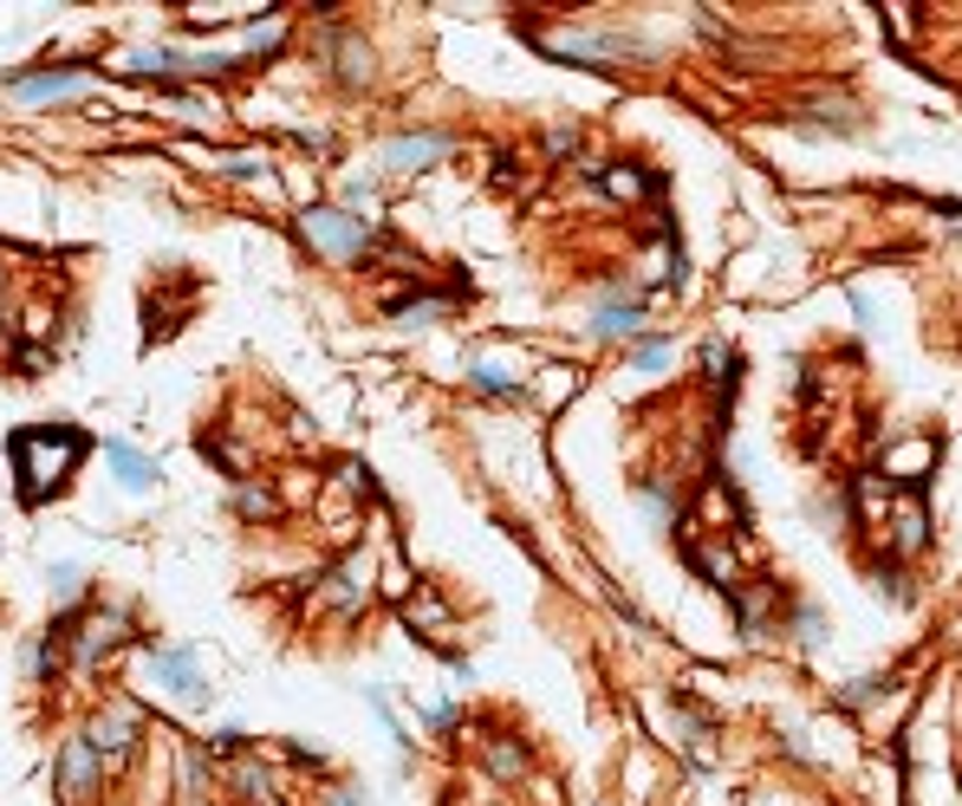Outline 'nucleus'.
<instances>
[{"label":"nucleus","instance_id":"f257e3e1","mask_svg":"<svg viewBox=\"0 0 962 806\" xmlns=\"http://www.w3.org/2000/svg\"><path fill=\"white\" fill-rule=\"evenodd\" d=\"M78 462H85V436H78V430H39V423H33V430L13 436V475H20V495H26V501L65 488Z\"/></svg>","mask_w":962,"mask_h":806},{"label":"nucleus","instance_id":"f03ea898","mask_svg":"<svg viewBox=\"0 0 962 806\" xmlns=\"http://www.w3.org/2000/svg\"><path fill=\"white\" fill-rule=\"evenodd\" d=\"M299 241L312 247V254H325V260H364L377 241H371V221H358V215H345V208H319V202H306L299 208Z\"/></svg>","mask_w":962,"mask_h":806},{"label":"nucleus","instance_id":"7ed1b4c3","mask_svg":"<svg viewBox=\"0 0 962 806\" xmlns=\"http://www.w3.org/2000/svg\"><path fill=\"white\" fill-rule=\"evenodd\" d=\"M137 735H143V722H137V709H130V703H111V709H98V716L85 722V742H91V755H98L104 768L130 762Z\"/></svg>","mask_w":962,"mask_h":806},{"label":"nucleus","instance_id":"20e7f679","mask_svg":"<svg viewBox=\"0 0 962 806\" xmlns=\"http://www.w3.org/2000/svg\"><path fill=\"white\" fill-rule=\"evenodd\" d=\"M98 794H104V762L91 755L85 735H72V742L59 749V801L65 806H91Z\"/></svg>","mask_w":962,"mask_h":806},{"label":"nucleus","instance_id":"39448f33","mask_svg":"<svg viewBox=\"0 0 962 806\" xmlns=\"http://www.w3.org/2000/svg\"><path fill=\"white\" fill-rule=\"evenodd\" d=\"M143 670H150V683H163L176 703H189V709H202L215 690L202 683V670H195V657L189 651H143Z\"/></svg>","mask_w":962,"mask_h":806},{"label":"nucleus","instance_id":"423d86ee","mask_svg":"<svg viewBox=\"0 0 962 806\" xmlns=\"http://www.w3.org/2000/svg\"><path fill=\"white\" fill-rule=\"evenodd\" d=\"M124 638H130V612H117V605H111V612H91V618L78 625V638H72V657H78L85 670H98Z\"/></svg>","mask_w":962,"mask_h":806},{"label":"nucleus","instance_id":"0eeeda50","mask_svg":"<svg viewBox=\"0 0 962 806\" xmlns=\"http://www.w3.org/2000/svg\"><path fill=\"white\" fill-rule=\"evenodd\" d=\"M371 586H377L371 560H364V553H351L338 573H325V605H332L338 618H358V612L371 605Z\"/></svg>","mask_w":962,"mask_h":806},{"label":"nucleus","instance_id":"6e6552de","mask_svg":"<svg viewBox=\"0 0 962 806\" xmlns=\"http://www.w3.org/2000/svg\"><path fill=\"white\" fill-rule=\"evenodd\" d=\"M182 156H189V163H202V169H215V176L260 182L267 195H280V182L267 176V156H254V150H202V143H182Z\"/></svg>","mask_w":962,"mask_h":806},{"label":"nucleus","instance_id":"1a4fd4ad","mask_svg":"<svg viewBox=\"0 0 962 806\" xmlns=\"http://www.w3.org/2000/svg\"><path fill=\"white\" fill-rule=\"evenodd\" d=\"M91 78L78 72V65H59V72H26V78H13V98L20 104H46V98H72V91H85Z\"/></svg>","mask_w":962,"mask_h":806},{"label":"nucleus","instance_id":"9d476101","mask_svg":"<svg viewBox=\"0 0 962 806\" xmlns=\"http://www.w3.org/2000/svg\"><path fill=\"white\" fill-rule=\"evenodd\" d=\"M156 111L176 117V124H189V130H215V124L228 117V104H221V98H202V91H163Z\"/></svg>","mask_w":962,"mask_h":806},{"label":"nucleus","instance_id":"9b49d317","mask_svg":"<svg viewBox=\"0 0 962 806\" xmlns=\"http://www.w3.org/2000/svg\"><path fill=\"white\" fill-rule=\"evenodd\" d=\"M442 150H449L442 130H416V137H397V143L384 150V169H423V163H436Z\"/></svg>","mask_w":962,"mask_h":806},{"label":"nucleus","instance_id":"f8f14e48","mask_svg":"<svg viewBox=\"0 0 962 806\" xmlns=\"http://www.w3.org/2000/svg\"><path fill=\"white\" fill-rule=\"evenodd\" d=\"M228 788H234V801H254V806L273 801V775H267V762H254V755H234Z\"/></svg>","mask_w":962,"mask_h":806},{"label":"nucleus","instance_id":"ddd939ff","mask_svg":"<svg viewBox=\"0 0 962 806\" xmlns=\"http://www.w3.org/2000/svg\"><path fill=\"white\" fill-rule=\"evenodd\" d=\"M482 762H488L495 781H521V775H527V749H521L514 735H488V742H482Z\"/></svg>","mask_w":962,"mask_h":806},{"label":"nucleus","instance_id":"4468645a","mask_svg":"<svg viewBox=\"0 0 962 806\" xmlns=\"http://www.w3.org/2000/svg\"><path fill=\"white\" fill-rule=\"evenodd\" d=\"M104 456H111V469L124 475V488H150V482H156V462H150V456H137V449H124V443H111Z\"/></svg>","mask_w":962,"mask_h":806},{"label":"nucleus","instance_id":"2eb2a0df","mask_svg":"<svg viewBox=\"0 0 962 806\" xmlns=\"http://www.w3.org/2000/svg\"><path fill=\"white\" fill-rule=\"evenodd\" d=\"M599 182H605V195H618V202H638V195H651V176H638V169H625V163H612V169H592Z\"/></svg>","mask_w":962,"mask_h":806},{"label":"nucleus","instance_id":"dca6fc26","mask_svg":"<svg viewBox=\"0 0 962 806\" xmlns=\"http://www.w3.org/2000/svg\"><path fill=\"white\" fill-rule=\"evenodd\" d=\"M234 508H241L247 521H273V514H280V495H273V488H254V482H241V488H234Z\"/></svg>","mask_w":962,"mask_h":806},{"label":"nucleus","instance_id":"f3484780","mask_svg":"<svg viewBox=\"0 0 962 806\" xmlns=\"http://www.w3.org/2000/svg\"><path fill=\"white\" fill-rule=\"evenodd\" d=\"M403 618H410V631H442V618H449V612H442L429 592H410V599H403Z\"/></svg>","mask_w":962,"mask_h":806},{"label":"nucleus","instance_id":"a211bd4d","mask_svg":"<svg viewBox=\"0 0 962 806\" xmlns=\"http://www.w3.org/2000/svg\"><path fill=\"white\" fill-rule=\"evenodd\" d=\"M338 72H345V85H364L371 78V46L364 39H345L338 46Z\"/></svg>","mask_w":962,"mask_h":806},{"label":"nucleus","instance_id":"6ab92c4d","mask_svg":"<svg viewBox=\"0 0 962 806\" xmlns=\"http://www.w3.org/2000/svg\"><path fill=\"white\" fill-rule=\"evenodd\" d=\"M638 332V306H599V338H631Z\"/></svg>","mask_w":962,"mask_h":806},{"label":"nucleus","instance_id":"aec40b11","mask_svg":"<svg viewBox=\"0 0 962 806\" xmlns=\"http://www.w3.org/2000/svg\"><path fill=\"white\" fill-rule=\"evenodd\" d=\"M312 501H319V482H312L306 469H293L286 488H280V508H312Z\"/></svg>","mask_w":962,"mask_h":806},{"label":"nucleus","instance_id":"412c9836","mask_svg":"<svg viewBox=\"0 0 962 806\" xmlns=\"http://www.w3.org/2000/svg\"><path fill=\"white\" fill-rule=\"evenodd\" d=\"M469 384H475V391L508 397V391H514V371H501V364H475V371H469Z\"/></svg>","mask_w":962,"mask_h":806},{"label":"nucleus","instance_id":"4be33fe9","mask_svg":"<svg viewBox=\"0 0 962 806\" xmlns=\"http://www.w3.org/2000/svg\"><path fill=\"white\" fill-rule=\"evenodd\" d=\"M377 579H384V592H390V599H410V592H416V579L403 573V560H397V553L384 560V573H377Z\"/></svg>","mask_w":962,"mask_h":806},{"label":"nucleus","instance_id":"5701e85b","mask_svg":"<svg viewBox=\"0 0 962 806\" xmlns=\"http://www.w3.org/2000/svg\"><path fill=\"white\" fill-rule=\"evenodd\" d=\"M449 299H416V306H397V325H423V319H442Z\"/></svg>","mask_w":962,"mask_h":806},{"label":"nucleus","instance_id":"b1692460","mask_svg":"<svg viewBox=\"0 0 962 806\" xmlns=\"http://www.w3.org/2000/svg\"><path fill=\"white\" fill-rule=\"evenodd\" d=\"M202 449H208L228 475H241V469H247V449H241V443H202Z\"/></svg>","mask_w":962,"mask_h":806},{"label":"nucleus","instance_id":"393cba45","mask_svg":"<svg viewBox=\"0 0 962 806\" xmlns=\"http://www.w3.org/2000/svg\"><path fill=\"white\" fill-rule=\"evenodd\" d=\"M52 599H78V566H52Z\"/></svg>","mask_w":962,"mask_h":806},{"label":"nucleus","instance_id":"a878e982","mask_svg":"<svg viewBox=\"0 0 962 806\" xmlns=\"http://www.w3.org/2000/svg\"><path fill=\"white\" fill-rule=\"evenodd\" d=\"M46 332H52V312H46V306H33V312H26V338H46Z\"/></svg>","mask_w":962,"mask_h":806},{"label":"nucleus","instance_id":"bb28decb","mask_svg":"<svg viewBox=\"0 0 962 806\" xmlns=\"http://www.w3.org/2000/svg\"><path fill=\"white\" fill-rule=\"evenodd\" d=\"M664 358H670V345H657V338H651V345H638V364H644V371H657Z\"/></svg>","mask_w":962,"mask_h":806},{"label":"nucleus","instance_id":"cd10ccee","mask_svg":"<svg viewBox=\"0 0 962 806\" xmlns=\"http://www.w3.org/2000/svg\"><path fill=\"white\" fill-rule=\"evenodd\" d=\"M319 806H364V801H358V788H325Z\"/></svg>","mask_w":962,"mask_h":806},{"label":"nucleus","instance_id":"c85d7f7f","mask_svg":"<svg viewBox=\"0 0 962 806\" xmlns=\"http://www.w3.org/2000/svg\"><path fill=\"white\" fill-rule=\"evenodd\" d=\"M189 806H202V801H189Z\"/></svg>","mask_w":962,"mask_h":806}]
</instances>
